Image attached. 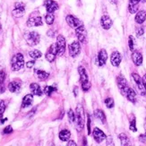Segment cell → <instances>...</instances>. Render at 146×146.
<instances>
[{"label":"cell","instance_id":"49","mask_svg":"<svg viewBox=\"0 0 146 146\" xmlns=\"http://www.w3.org/2000/svg\"><path fill=\"white\" fill-rule=\"evenodd\" d=\"M145 133H146V126H145ZM146 136V135H145Z\"/></svg>","mask_w":146,"mask_h":146},{"label":"cell","instance_id":"46","mask_svg":"<svg viewBox=\"0 0 146 146\" xmlns=\"http://www.w3.org/2000/svg\"><path fill=\"white\" fill-rule=\"evenodd\" d=\"M74 96H77V94H78V93H77V92H78V88H77V87L74 88Z\"/></svg>","mask_w":146,"mask_h":146},{"label":"cell","instance_id":"23","mask_svg":"<svg viewBox=\"0 0 146 146\" xmlns=\"http://www.w3.org/2000/svg\"><path fill=\"white\" fill-rule=\"evenodd\" d=\"M30 89L31 91V93H33V95H37V96H41L42 95V91L40 89V86L38 84H31L30 85Z\"/></svg>","mask_w":146,"mask_h":146},{"label":"cell","instance_id":"8","mask_svg":"<svg viewBox=\"0 0 146 146\" xmlns=\"http://www.w3.org/2000/svg\"><path fill=\"white\" fill-rule=\"evenodd\" d=\"M58 55V49H56V44H52L48 49L46 53V59L48 62H53L56 58V56Z\"/></svg>","mask_w":146,"mask_h":146},{"label":"cell","instance_id":"31","mask_svg":"<svg viewBox=\"0 0 146 146\" xmlns=\"http://www.w3.org/2000/svg\"><path fill=\"white\" fill-rule=\"evenodd\" d=\"M46 18V23L48 24V25H51L53 23H54V20H55V16L52 13H48V15H46L45 16Z\"/></svg>","mask_w":146,"mask_h":146},{"label":"cell","instance_id":"42","mask_svg":"<svg viewBox=\"0 0 146 146\" xmlns=\"http://www.w3.org/2000/svg\"><path fill=\"white\" fill-rule=\"evenodd\" d=\"M88 133L91 134V117L88 116Z\"/></svg>","mask_w":146,"mask_h":146},{"label":"cell","instance_id":"41","mask_svg":"<svg viewBox=\"0 0 146 146\" xmlns=\"http://www.w3.org/2000/svg\"><path fill=\"white\" fill-rule=\"evenodd\" d=\"M140 1H141V0H129V5H137Z\"/></svg>","mask_w":146,"mask_h":146},{"label":"cell","instance_id":"44","mask_svg":"<svg viewBox=\"0 0 146 146\" xmlns=\"http://www.w3.org/2000/svg\"><path fill=\"white\" fill-rule=\"evenodd\" d=\"M143 79V86L145 88V90H146V74L143 75V77L142 78Z\"/></svg>","mask_w":146,"mask_h":146},{"label":"cell","instance_id":"33","mask_svg":"<svg viewBox=\"0 0 146 146\" xmlns=\"http://www.w3.org/2000/svg\"><path fill=\"white\" fill-rule=\"evenodd\" d=\"M105 104L108 109H112L114 107V100L112 98H108L105 100Z\"/></svg>","mask_w":146,"mask_h":146},{"label":"cell","instance_id":"45","mask_svg":"<svg viewBox=\"0 0 146 146\" xmlns=\"http://www.w3.org/2000/svg\"><path fill=\"white\" fill-rule=\"evenodd\" d=\"M67 145L69 146V145H73V146H75L76 145V143L74 142V141H69L68 142V143H67Z\"/></svg>","mask_w":146,"mask_h":146},{"label":"cell","instance_id":"12","mask_svg":"<svg viewBox=\"0 0 146 146\" xmlns=\"http://www.w3.org/2000/svg\"><path fill=\"white\" fill-rule=\"evenodd\" d=\"M132 77H133V79H134V81L135 82V84H136V85H137V87L139 89V91L141 92V94L142 95H145L146 90H145V88L143 86V79L140 77V76H139V74H135V73L132 74Z\"/></svg>","mask_w":146,"mask_h":146},{"label":"cell","instance_id":"43","mask_svg":"<svg viewBox=\"0 0 146 146\" xmlns=\"http://www.w3.org/2000/svg\"><path fill=\"white\" fill-rule=\"evenodd\" d=\"M33 66H34V61H30V62H28L27 64H26V66H27L28 68L33 67Z\"/></svg>","mask_w":146,"mask_h":146},{"label":"cell","instance_id":"32","mask_svg":"<svg viewBox=\"0 0 146 146\" xmlns=\"http://www.w3.org/2000/svg\"><path fill=\"white\" fill-rule=\"evenodd\" d=\"M56 91V88L55 86H46L45 89H44V93L47 95H50Z\"/></svg>","mask_w":146,"mask_h":146},{"label":"cell","instance_id":"9","mask_svg":"<svg viewBox=\"0 0 146 146\" xmlns=\"http://www.w3.org/2000/svg\"><path fill=\"white\" fill-rule=\"evenodd\" d=\"M117 85H118L120 92H121V93L123 95H125L126 91H127L128 88H129L127 82H126V80L123 77L122 75H119L117 79Z\"/></svg>","mask_w":146,"mask_h":146},{"label":"cell","instance_id":"36","mask_svg":"<svg viewBox=\"0 0 146 146\" xmlns=\"http://www.w3.org/2000/svg\"><path fill=\"white\" fill-rule=\"evenodd\" d=\"M128 10L131 14H135L138 10V6L137 5H128Z\"/></svg>","mask_w":146,"mask_h":146},{"label":"cell","instance_id":"14","mask_svg":"<svg viewBox=\"0 0 146 146\" xmlns=\"http://www.w3.org/2000/svg\"><path fill=\"white\" fill-rule=\"evenodd\" d=\"M121 60H122V56H121V54H120L118 51H114L111 54L110 62H111L112 66H118L120 65V63H121Z\"/></svg>","mask_w":146,"mask_h":146},{"label":"cell","instance_id":"40","mask_svg":"<svg viewBox=\"0 0 146 146\" xmlns=\"http://www.w3.org/2000/svg\"><path fill=\"white\" fill-rule=\"evenodd\" d=\"M12 132H13V128H12V126H10V125L6 126V127L4 129V133H5V134H11Z\"/></svg>","mask_w":146,"mask_h":146},{"label":"cell","instance_id":"19","mask_svg":"<svg viewBox=\"0 0 146 146\" xmlns=\"http://www.w3.org/2000/svg\"><path fill=\"white\" fill-rule=\"evenodd\" d=\"M22 84L20 81H13L8 84V89L11 92H18L21 90Z\"/></svg>","mask_w":146,"mask_h":146},{"label":"cell","instance_id":"18","mask_svg":"<svg viewBox=\"0 0 146 146\" xmlns=\"http://www.w3.org/2000/svg\"><path fill=\"white\" fill-rule=\"evenodd\" d=\"M108 59V53L105 49H101L98 55V65L100 66H102L106 64V61Z\"/></svg>","mask_w":146,"mask_h":146},{"label":"cell","instance_id":"15","mask_svg":"<svg viewBox=\"0 0 146 146\" xmlns=\"http://www.w3.org/2000/svg\"><path fill=\"white\" fill-rule=\"evenodd\" d=\"M27 25L29 27H33V26H40L42 25L41 17L37 15V16H31L27 22Z\"/></svg>","mask_w":146,"mask_h":146},{"label":"cell","instance_id":"27","mask_svg":"<svg viewBox=\"0 0 146 146\" xmlns=\"http://www.w3.org/2000/svg\"><path fill=\"white\" fill-rule=\"evenodd\" d=\"M36 74L38 76L40 81H45L48 78L49 74L45 72V71H42V70H36Z\"/></svg>","mask_w":146,"mask_h":146},{"label":"cell","instance_id":"1","mask_svg":"<svg viewBox=\"0 0 146 146\" xmlns=\"http://www.w3.org/2000/svg\"><path fill=\"white\" fill-rule=\"evenodd\" d=\"M74 122L77 126V130L81 132L84 126V122H85V118H84V111L82 109V105H78L76 108V112H75V120Z\"/></svg>","mask_w":146,"mask_h":146},{"label":"cell","instance_id":"17","mask_svg":"<svg viewBox=\"0 0 146 146\" xmlns=\"http://www.w3.org/2000/svg\"><path fill=\"white\" fill-rule=\"evenodd\" d=\"M100 24L103 29L109 30L112 26V20L109 15H103L100 19Z\"/></svg>","mask_w":146,"mask_h":146},{"label":"cell","instance_id":"16","mask_svg":"<svg viewBox=\"0 0 146 146\" xmlns=\"http://www.w3.org/2000/svg\"><path fill=\"white\" fill-rule=\"evenodd\" d=\"M44 5H45V6H46V9H47L48 13H53L56 10L58 9V3L53 1V0H46Z\"/></svg>","mask_w":146,"mask_h":146},{"label":"cell","instance_id":"24","mask_svg":"<svg viewBox=\"0 0 146 146\" xmlns=\"http://www.w3.org/2000/svg\"><path fill=\"white\" fill-rule=\"evenodd\" d=\"M146 19V12L142 10V11H139L136 15H135V22L139 24L143 23Z\"/></svg>","mask_w":146,"mask_h":146},{"label":"cell","instance_id":"3","mask_svg":"<svg viewBox=\"0 0 146 146\" xmlns=\"http://www.w3.org/2000/svg\"><path fill=\"white\" fill-rule=\"evenodd\" d=\"M24 66V58L21 53H18L13 56L11 61V67L13 71H19Z\"/></svg>","mask_w":146,"mask_h":146},{"label":"cell","instance_id":"48","mask_svg":"<svg viewBox=\"0 0 146 146\" xmlns=\"http://www.w3.org/2000/svg\"><path fill=\"white\" fill-rule=\"evenodd\" d=\"M142 1H143V2H144V3H145V2H146V0H142Z\"/></svg>","mask_w":146,"mask_h":146},{"label":"cell","instance_id":"7","mask_svg":"<svg viewBox=\"0 0 146 146\" xmlns=\"http://www.w3.org/2000/svg\"><path fill=\"white\" fill-rule=\"evenodd\" d=\"M25 12V5L24 4L21 3V2H17L15 3V9L13 10V15H14L15 17H22L24 14Z\"/></svg>","mask_w":146,"mask_h":146},{"label":"cell","instance_id":"13","mask_svg":"<svg viewBox=\"0 0 146 146\" xmlns=\"http://www.w3.org/2000/svg\"><path fill=\"white\" fill-rule=\"evenodd\" d=\"M92 135H93L94 140L96 141L98 143H100L102 141H104L105 139H106V137H107L104 133H103L102 131H101L100 129L97 128V127H95V128L93 129Z\"/></svg>","mask_w":146,"mask_h":146},{"label":"cell","instance_id":"20","mask_svg":"<svg viewBox=\"0 0 146 146\" xmlns=\"http://www.w3.org/2000/svg\"><path fill=\"white\" fill-rule=\"evenodd\" d=\"M132 60L134 62V64L137 66H141L143 64V56L140 52L135 51L132 54Z\"/></svg>","mask_w":146,"mask_h":146},{"label":"cell","instance_id":"35","mask_svg":"<svg viewBox=\"0 0 146 146\" xmlns=\"http://www.w3.org/2000/svg\"><path fill=\"white\" fill-rule=\"evenodd\" d=\"M68 119L71 123H74L75 120V114L74 113V111L72 110H69V111H68Z\"/></svg>","mask_w":146,"mask_h":146},{"label":"cell","instance_id":"22","mask_svg":"<svg viewBox=\"0 0 146 146\" xmlns=\"http://www.w3.org/2000/svg\"><path fill=\"white\" fill-rule=\"evenodd\" d=\"M33 102V96L31 94H27L26 96H24L23 99V102H22V108H27L31 106Z\"/></svg>","mask_w":146,"mask_h":146},{"label":"cell","instance_id":"34","mask_svg":"<svg viewBox=\"0 0 146 146\" xmlns=\"http://www.w3.org/2000/svg\"><path fill=\"white\" fill-rule=\"evenodd\" d=\"M130 130L133 132H136L137 128H136V125H135V117H133L132 120L130 121Z\"/></svg>","mask_w":146,"mask_h":146},{"label":"cell","instance_id":"38","mask_svg":"<svg viewBox=\"0 0 146 146\" xmlns=\"http://www.w3.org/2000/svg\"><path fill=\"white\" fill-rule=\"evenodd\" d=\"M128 45L130 48L131 51H134V39H133L132 36H129V40H128Z\"/></svg>","mask_w":146,"mask_h":146},{"label":"cell","instance_id":"28","mask_svg":"<svg viewBox=\"0 0 146 146\" xmlns=\"http://www.w3.org/2000/svg\"><path fill=\"white\" fill-rule=\"evenodd\" d=\"M118 138H119V140H120V142H121V144L123 146L131 145L129 138L127 137V135H125V134H120L118 135Z\"/></svg>","mask_w":146,"mask_h":146},{"label":"cell","instance_id":"10","mask_svg":"<svg viewBox=\"0 0 146 146\" xmlns=\"http://www.w3.org/2000/svg\"><path fill=\"white\" fill-rule=\"evenodd\" d=\"M81 51V47L80 44L77 41H74L72 44L69 45V55H70L72 58H75L80 54Z\"/></svg>","mask_w":146,"mask_h":146},{"label":"cell","instance_id":"2","mask_svg":"<svg viewBox=\"0 0 146 146\" xmlns=\"http://www.w3.org/2000/svg\"><path fill=\"white\" fill-rule=\"evenodd\" d=\"M78 72L81 77V84H82V88L84 92H88L91 88V82L88 79V75L85 71V68L84 66H79L78 67Z\"/></svg>","mask_w":146,"mask_h":146},{"label":"cell","instance_id":"11","mask_svg":"<svg viewBox=\"0 0 146 146\" xmlns=\"http://www.w3.org/2000/svg\"><path fill=\"white\" fill-rule=\"evenodd\" d=\"M66 23H68L69 26L74 28V29H76V28H78L79 26L84 25L79 19H77V18L73 16V15H67L66 18Z\"/></svg>","mask_w":146,"mask_h":146},{"label":"cell","instance_id":"39","mask_svg":"<svg viewBox=\"0 0 146 146\" xmlns=\"http://www.w3.org/2000/svg\"><path fill=\"white\" fill-rule=\"evenodd\" d=\"M143 33H144V30H143V28L139 27V28L136 29V35H137V37H141V36H143Z\"/></svg>","mask_w":146,"mask_h":146},{"label":"cell","instance_id":"26","mask_svg":"<svg viewBox=\"0 0 146 146\" xmlns=\"http://www.w3.org/2000/svg\"><path fill=\"white\" fill-rule=\"evenodd\" d=\"M71 137V134L68 130H62L59 133V138L60 140L63 142H67L69 141V139Z\"/></svg>","mask_w":146,"mask_h":146},{"label":"cell","instance_id":"25","mask_svg":"<svg viewBox=\"0 0 146 146\" xmlns=\"http://www.w3.org/2000/svg\"><path fill=\"white\" fill-rule=\"evenodd\" d=\"M94 116L97 119H99L100 121L102 123V124H105L106 123V117H105V114L104 112L101 110H96L94 111Z\"/></svg>","mask_w":146,"mask_h":146},{"label":"cell","instance_id":"21","mask_svg":"<svg viewBox=\"0 0 146 146\" xmlns=\"http://www.w3.org/2000/svg\"><path fill=\"white\" fill-rule=\"evenodd\" d=\"M125 96L127 98V100L129 101H131V102H133V103H135L136 102V93L134 91V89H132V88L129 87L128 90L126 91Z\"/></svg>","mask_w":146,"mask_h":146},{"label":"cell","instance_id":"5","mask_svg":"<svg viewBox=\"0 0 146 146\" xmlns=\"http://www.w3.org/2000/svg\"><path fill=\"white\" fill-rule=\"evenodd\" d=\"M56 49L58 56H63L66 51V40L62 35H58L56 39Z\"/></svg>","mask_w":146,"mask_h":146},{"label":"cell","instance_id":"29","mask_svg":"<svg viewBox=\"0 0 146 146\" xmlns=\"http://www.w3.org/2000/svg\"><path fill=\"white\" fill-rule=\"evenodd\" d=\"M5 80V73L4 70L0 71V93L5 92V87H4V82Z\"/></svg>","mask_w":146,"mask_h":146},{"label":"cell","instance_id":"37","mask_svg":"<svg viewBox=\"0 0 146 146\" xmlns=\"http://www.w3.org/2000/svg\"><path fill=\"white\" fill-rule=\"evenodd\" d=\"M5 110V104L2 100H0V116L3 115Z\"/></svg>","mask_w":146,"mask_h":146},{"label":"cell","instance_id":"47","mask_svg":"<svg viewBox=\"0 0 146 146\" xmlns=\"http://www.w3.org/2000/svg\"><path fill=\"white\" fill-rule=\"evenodd\" d=\"M6 120H7L6 118H5V119H0V124H4L6 121Z\"/></svg>","mask_w":146,"mask_h":146},{"label":"cell","instance_id":"6","mask_svg":"<svg viewBox=\"0 0 146 146\" xmlns=\"http://www.w3.org/2000/svg\"><path fill=\"white\" fill-rule=\"evenodd\" d=\"M75 33H76V36H77L80 42L84 43V44L87 43V33H86V30H85L84 25H82V26H79L78 28H76Z\"/></svg>","mask_w":146,"mask_h":146},{"label":"cell","instance_id":"30","mask_svg":"<svg viewBox=\"0 0 146 146\" xmlns=\"http://www.w3.org/2000/svg\"><path fill=\"white\" fill-rule=\"evenodd\" d=\"M41 52L40 51V50H38V49H33V50H31V51L29 52V56H31V58H33V59H38V58H40V56H41Z\"/></svg>","mask_w":146,"mask_h":146},{"label":"cell","instance_id":"4","mask_svg":"<svg viewBox=\"0 0 146 146\" xmlns=\"http://www.w3.org/2000/svg\"><path fill=\"white\" fill-rule=\"evenodd\" d=\"M24 39L29 46H35L40 42V36L36 31H27L24 34Z\"/></svg>","mask_w":146,"mask_h":146}]
</instances>
